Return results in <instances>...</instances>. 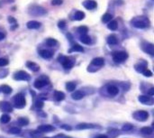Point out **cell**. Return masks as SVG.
Here are the masks:
<instances>
[{"label":"cell","mask_w":154,"mask_h":138,"mask_svg":"<svg viewBox=\"0 0 154 138\" xmlns=\"http://www.w3.org/2000/svg\"><path fill=\"white\" fill-rule=\"evenodd\" d=\"M130 24L136 29H148L151 26V21L146 15L135 16L130 21Z\"/></svg>","instance_id":"1"},{"label":"cell","mask_w":154,"mask_h":138,"mask_svg":"<svg viewBox=\"0 0 154 138\" xmlns=\"http://www.w3.org/2000/svg\"><path fill=\"white\" fill-rule=\"evenodd\" d=\"M28 14L32 16L39 17V16H44L48 14V11L42 5L32 4L28 7Z\"/></svg>","instance_id":"2"},{"label":"cell","mask_w":154,"mask_h":138,"mask_svg":"<svg viewBox=\"0 0 154 138\" xmlns=\"http://www.w3.org/2000/svg\"><path fill=\"white\" fill-rule=\"evenodd\" d=\"M104 65H105V59L102 57H97L92 60L90 65L88 68V71L90 72H94V71H98Z\"/></svg>","instance_id":"3"},{"label":"cell","mask_w":154,"mask_h":138,"mask_svg":"<svg viewBox=\"0 0 154 138\" xmlns=\"http://www.w3.org/2000/svg\"><path fill=\"white\" fill-rule=\"evenodd\" d=\"M58 61L62 64V66H63V68H64L65 70H69V69H71V68L73 67V65H74V62H75L73 59L69 58V57H67V56H64V55H62V54H60V55L58 57Z\"/></svg>","instance_id":"4"},{"label":"cell","mask_w":154,"mask_h":138,"mask_svg":"<svg viewBox=\"0 0 154 138\" xmlns=\"http://www.w3.org/2000/svg\"><path fill=\"white\" fill-rule=\"evenodd\" d=\"M113 56V60L116 63H122L124 61H125L128 59V53L125 51H119V52H115L112 54Z\"/></svg>","instance_id":"5"},{"label":"cell","mask_w":154,"mask_h":138,"mask_svg":"<svg viewBox=\"0 0 154 138\" xmlns=\"http://www.w3.org/2000/svg\"><path fill=\"white\" fill-rule=\"evenodd\" d=\"M14 105L16 108H23L26 105V101L24 99V96L21 93L16 94L14 97Z\"/></svg>","instance_id":"6"},{"label":"cell","mask_w":154,"mask_h":138,"mask_svg":"<svg viewBox=\"0 0 154 138\" xmlns=\"http://www.w3.org/2000/svg\"><path fill=\"white\" fill-rule=\"evenodd\" d=\"M133 117L135 120L140 121V122H143L149 118V113L145 110H138V111L134 113Z\"/></svg>","instance_id":"7"},{"label":"cell","mask_w":154,"mask_h":138,"mask_svg":"<svg viewBox=\"0 0 154 138\" xmlns=\"http://www.w3.org/2000/svg\"><path fill=\"white\" fill-rule=\"evenodd\" d=\"M141 48L144 52H146L152 56L154 55V45L152 42H149L147 41H143L141 43Z\"/></svg>","instance_id":"8"},{"label":"cell","mask_w":154,"mask_h":138,"mask_svg":"<svg viewBox=\"0 0 154 138\" xmlns=\"http://www.w3.org/2000/svg\"><path fill=\"white\" fill-rule=\"evenodd\" d=\"M86 14L83 11L80 10H74L70 14H69V19L72 21H81L85 18Z\"/></svg>","instance_id":"9"},{"label":"cell","mask_w":154,"mask_h":138,"mask_svg":"<svg viewBox=\"0 0 154 138\" xmlns=\"http://www.w3.org/2000/svg\"><path fill=\"white\" fill-rule=\"evenodd\" d=\"M14 79L15 80H24V81H27V80H30L31 77H30V75L26 71H17V72L14 73Z\"/></svg>","instance_id":"10"},{"label":"cell","mask_w":154,"mask_h":138,"mask_svg":"<svg viewBox=\"0 0 154 138\" xmlns=\"http://www.w3.org/2000/svg\"><path fill=\"white\" fill-rule=\"evenodd\" d=\"M147 65H148V62L144 60H140V61L138 63H136L134 65V69L136 71L138 72H143L144 71L147 70Z\"/></svg>","instance_id":"11"},{"label":"cell","mask_w":154,"mask_h":138,"mask_svg":"<svg viewBox=\"0 0 154 138\" xmlns=\"http://www.w3.org/2000/svg\"><path fill=\"white\" fill-rule=\"evenodd\" d=\"M82 5L88 10H94L97 7V3L94 0H86L82 2Z\"/></svg>","instance_id":"12"},{"label":"cell","mask_w":154,"mask_h":138,"mask_svg":"<svg viewBox=\"0 0 154 138\" xmlns=\"http://www.w3.org/2000/svg\"><path fill=\"white\" fill-rule=\"evenodd\" d=\"M138 100L145 105H152L153 104V99L151 96H147V95H141L138 97Z\"/></svg>","instance_id":"13"},{"label":"cell","mask_w":154,"mask_h":138,"mask_svg":"<svg viewBox=\"0 0 154 138\" xmlns=\"http://www.w3.org/2000/svg\"><path fill=\"white\" fill-rule=\"evenodd\" d=\"M37 130L41 133H49V132L54 131L55 127L53 126H51V125H42V126L38 127Z\"/></svg>","instance_id":"14"},{"label":"cell","mask_w":154,"mask_h":138,"mask_svg":"<svg viewBox=\"0 0 154 138\" xmlns=\"http://www.w3.org/2000/svg\"><path fill=\"white\" fill-rule=\"evenodd\" d=\"M41 26H42V24L38 21H35V20L29 21L26 24V27L30 30H36V29H39Z\"/></svg>","instance_id":"15"},{"label":"cell","mask_w":154,"mask_h":138,"mask_svg":"<svg viewBox=\"0 0 154 138\" xmlns=\"http://www.w3.org/2000/svg\"><path fill=\"white\" fill-rule=\"evenodd\" d=\"M39 54H40L41 57H42L43 59H46V60L51 59L53 57V52H51L50 50H45V49L44 50H41L39 52Z\"/></svg>","instance_id":"16"},{"label":"cell","mask_w":154,"mask_h":138,"mask_svg":"<svg viewBox=\"0 0 154 138\" xmlns=\"http://www.w3.org/2000/svg\"><path fill=\"white\" fill-rule=\"evenodd\" d=\"M106 42L109 45H116L118 43V38L116 34L112 33V34H109L106 38Z\"/></svg>","instance_id":"17"},{"label":"cell","mask_w":154,"mask_h":138,"mask_svg":"<svg viewBox=\"0 0 154 138\" xmlns=\"http://www.w3.org/2000/svg\"><path fill=\"white\" fill-rule=\"evenodd\" d=\"M96 127H99L97 125H93V124H87V123H81L79 124L76 128L79 130H82V129H90V128H96Z\"/></svg>","instance_id":"18"},{"label":"cell","mask_w":154,"mask_h":138,"mask_svg":"<svg viewBox=\"0 0 154 138\" xmlns=\"http://www.w3.org/2000/svg\"><path fill=\"white\" fill-rule=\"evenodd\" d=\"M0 109L4 112H12V110H13L12 106L6 101L0 102Z\"/></svg>","instance_id":"19"},{"label":"cell","mask_w":154,"mask_h":138,"mask_svg":"<svg viewBox=\"0 0 154 138\" xmlns=\"http://www.w3.org/2000/svg\"><path fill=\"white\" fill-rule=\"evenodd\" d=\"M7 21H8V23L10 24V29H11L12 31L15 30V29L18 27L17 21H16V19H15L14 17H13V16H8V17H7Z\"/></svg>","instance_id":"20"},{"label":"cell","mask_w":154,"mask_h":138,"mask_svg":"<svg viewBox=\"0 0 154 138\" xmlns=\"http://www.w3.org/2000/svg\"><path fill=\"white\" fill-rule=\"evenodd\" d=\"M46 84H48V81L46 80H42V79H37L34 81V87L36 89H42V87H44Z\"/></svg>","instance_id":"21"},{"label":"cell","mask_w":154,"mask_h":138,"mask_svg":"<svg viewBox=\"0 0 154 138\" xmlns=\"http://www.w3.org/2000/svg\"><path fill=\"white\" fill-rule=\"evenodd\" d=\"M107 92H108V94L111 95V96H116V95H117V94L119 93V89H118V88H117L116 86H115V85H109V86L107 87Z\"/></svg>","instance_id":"22"},{"label":"cell","mask_w":154,"mask_h":138,"mask_svg":"<svg viewBox=\"0 0 154 138\" xmlns=\"http://www.w3.org/2000/svg\"><path fill=\"white\" fill-rule=\"evenodd\" d=\"M79 41L84 43V44H91L92 42V39L89 35L88 34H84V35H79Z\"/></svg>","instance_id":"23"},{"label":"cell","mask_w":154,"mask_h":138,"mask_svg":"<svg viewBox=\"0 0 154 138\" xmlns=\"http://www.w3.org/2000/svg\"><path fill=\"white\" fill-rule=\"evenodd\" d=\"M26 67L28 69H30L32 71H38L40 70V66L38 64H36L33 61H27L26 62Z\"/></svg>","instance_id":"24"},{"label":"cell","mask_w":154,"mask_h":138,"mask_svg":"<svg viewBox=\"0 0 154 138\" xmlns=\"http://www.w3.org/2000/svg\"><path fill=\"white\" fill-rule=\"evenodd\" d=\"M44 42L46 43V45L47 46H49V47H55V46H57L58 45V41L56 40V39H54V38H47L45 41H44Z\"/></svg>","instance_id":"25"},{"label":"cell","mask_w":154,"mask_h":138,"mask_svg":"<svg viewBox=\"0 0 154 138\" xmlns=\"http://www.w3.org/2000/svg\"><path fill=\"white\" fill-rule=\"evenodd\" d=\"M113 19V14H110V13H106L102 15V18H101V21L103 24H108L111 20Z\"/></svg>","instance_id":"26"},{"label":"cell","mask_w":154,"mask_h":138,"mask_svg":"<svg viewBox=\"0 0 154 138\" xmlns=\"http://www.w3.org/2000/svg\"><path fill=\"white\" fill-rule=\"evenodd\" d=\"M84 52V48L78 44V43H75L72 45V47L69 50V52Z\"/></svg>","instance_id":"27"},{"label":"cell","mask_w":154,"mask_h":138,"mask_svg":"<svg viewBox=\"0 0 154 138\" xmlns=\"http://www.w3.org/2000/svg\"><path fill=\"white\" fill-rule=\"evenodd\" d=\"M107 28L111 31H116L118 28V23L116 20H111L108 24H107Z\"/></svg>","instance_id":"28"},{"label":"cell","mask_w":154,"mask_h":138,"mask_svg":"<svg viewBox=\"0 0 154 138\" xmlns=\"http://www.w3.org/2000/svg\"><path fill=\"white\" fill-rule=\"evenodd\" d=\"M77 31H78V33H79V35L88 34V27L86 26V25H81V26L78 27Z\"/></svg>","instance_id":"29"},{"label":"cell","mask_w":154,"mask_h":138,"mask_svg":"<svg viewBox=\"0 0 154 138\" xmlns=\"http://www.w3.org/2000/svg\"><path fill=\"white\" fill-rule=\"evenodd\" d=\"M71 97H72V99H75V100H79V99H81L84 98V93H83L82 91H80V90H77V91H75V92L71 95Z\"/></svg>","instance_id":"30"},{"label":"cell","mask_w":154,"mask_h":138,"mask_svg":"<svg viewBox=\"0 0 154 138\" xmlns=\"http://www.w3.org/2000/svg\"><path fill=\"white\" fill-rule=\"evenodd\" d=\"M54 99L57 101H61L65 99V94L61 91H55L54 92Z\"/></svg>","instance_id":"31"},{"label":"cell","mask_w":154,"mask_h":138,"mask_svg":"<svg viewBox=\"0 0 154 138\" xmlns=\"http://www.w3.org/2000/svg\"><path fill=\"white\" fill-rule=\"evenodd\" d=\"M140 132H141L142 134H143V135H152V132H153V130H152V127H144L141 128Z\"/></svg>","instance_id":"32"},{"label":"cell","mask_w":154,"mask_h":138,"mask_svg":"<svg viewBox=\"0 0 154 138\" xmlns=\"http://www.w3.org/2000/svg\"><path fill=\"white\" fill-rule=\"evenodd\" d=\"M66 89L68 91H73L76 89V84L74 82H68L66 83Z\"/></svg>","instance_id":"33"},{"label":"cell","mask_w":154,"mask_h":138,"mask_svg":"<svg viewBox=\"0 0 154 138\" xmlns=\"http://www.w3.org/2000/svg\"><path fill=\"white\" fill-rule=\"evenodd\" d=\"M18 123L20 126H27L29 124V119L27 118H20L18 119Z\"/></svg>","instance_id":"34"},{"label":"cell","mask_w":154,"mask_h":138,"mask_svg":"<svg viewBox=\"0 0 154 138\" xmlns=\"http://www.w3.org/2000/svg\"><path fill=\"white\" fill-rule=\"evenodd\" d=\"M1 90H2L3 93H5V94H10V93L12 92V89H11L9 86H7V85H3V86L1 87Z\"/></svg>","instance_id":"35"},{"label":"cell","mask_w":154,"mask_h":138,"mask_svg":"<svg viewBox=\"0 0 154 138\" xmlns=\"http://www.w3.org/2000/svg\"><path fill=\"white\" fill-rule=\"evenodd\" d=\"M67 26V23L64 19H61L58 22V27L60 29V30H64Z\"/></svg>","instance_id":"36"},{"label":"cell","mask_w":154,"mask_h":138,"mask_svg":"<svg viewBox=\"0 0 154 138\" xmlns=\"http://www.w3.org/2000/svg\"><path fill=\"white\" fill-rule=\"evenodd\" d=\"M10 119H11V118L8 116V115H3L2 117H1V118H0V121H1V123H3V124H6V123H8L9 121H10Z\"/></svg>","instance_id":"37"},{"label":"cell","mask_w":154,"mask_h":138,"mask_svg":"<svg viewBox=\"0 0 154 138\" xmlns=\"http://www.w3.org/2000/svg\"><path fill=\"white\" fill-rule=\"evenodd\" d=\"M21 132V129L18 128V127H12L9 129V133L10 134H14V135H16V134H19Z\"/></svg>","instance_id":"38"},{"label":"cell","mask_w":154,"mask_h":138,"mask_svg":"<svg viewBox=\"0 0 154 138\" xmlns=\"http://www.w3.org/2000/svg\"><path fill=\"white\" fill-rule=\"evenodd\" d=\"M8 64V60L5 58H0V67H5Z\"/></svg>","instance_id":"39"},{"label":"cell","mask_w":154,"mask_h":138,"mask_svg":"<svg viewBox=\"0 0 154 138\" xmlns=\"http://www.w3.org/2000/svg\"><path fill=\"white\" fill-rule=\"evenodd\" d=\"M134 128V127H133V125H129V124H126V125H125L124 127H123V131H130V130H132Z\"/></svg>","instance_id":"40"},{"label":"cell","mask_w":154,"mask_h":138,"mask_svg":"<svg viewBox=\"0 0 154 138\" xmlns=\"http://www.w3.org/2000/svg\"><path fill=\"white\" fill-rule=\"evenodd\" d=\"M63 0H51V5H62Z\"/></svg>","instance_id":"41"},{"label":"cell","mask_w":154,"mask_h":138,"mask_svg":"<svg viewBox=\"0 0 154 138\" xmlns=\"http://www.w3.org/2000/svg\"><path fill=\"white\" fill-rule=\"evenodd\" d=\"M143 73V75H144L145 77H152V72L151 71H149V70L144 71Z\"/></svg>","instance_id":"42"},{"label":"cell","mask_w":154,"mask_h":138,"mask_svg":"<svg viewBox=\"0 0 154 138\" xmlns=\"http://www.w3.org/2000/svg\"><path fill=\"white\" fill-rule=\"evenodd\" d=\"M35 106H36V108H42L43 107V103H42V101L38 100V101H36Z\"/></svg>","instance_id":"43"},{"label":"cell","mask_w":154,"mask_h":138,"mask_svg":"<svg viewBox=\"0 0 154 138\" xmlns=\"http://www.w3.org/2000/svg\"><path fill=\"white\" fill-rule=\"evenodd\" d=\"M5 38V33H3V32H0V41L4 40Z\"/></svg>","instance_id":"44"},{"label":"cell","mask_w":154,"mask_h":138,"mask_svg":"<svg viewBox=\"0 0 154 138\" xmlns=\"http://www.w3.org/2000/svg\"><path fill=\"white\" fill-rule=\"evenodd\" d=\"M94 138H108L107 137V136H106V135H98V136H97L96 137Z\"/></svg>","instance_id":"45"},{"label":"cell","mask_w":154,"mask_h":138,"mask_svg":"<svg viewBox=\"0 0 154 138\" xmlns=\"http://www.w3.org/2000/svg\"><path fill=\"white\" fill-rule=\"evenodd\" d=\"M61 127L64 128V129H66V130H70L71 129V127H69V126H61Z\"/></svg>","instance_id":"46"},{"label":"cell","mask_w":154,"mask_h":138,"mask_svg":"<svg viewBox=\"0 0 154 138\" xmlns=\"http://www.w3.org/2000/svg\"><path fill=\"white\" fill-rule=\"evenodd\" d=\"M153 94H154V89L153 88H152V89L149 91V95H150V96H153Z\"/></svg>","instance_id":"47"},{"label":"cell","mask_w":154,"mask_h":138,"mask_svg":"<svg viewBox=\"0 0 154 138\" xmlns=\"http://www.w3.org/2000/svg\"><path fill=\"white\" fill-rule=\"evenodd\" d=\"M60 136V137L61 138H71L69 137V136H63V135H60V136Z\"/></svg>","instance_id":"48"},{"label":"cell","mask_w":154,"mask_h":138,"mask_svg":"<svg viewBox=\"0 0 154 138\" xmlns=\"http://www.w3.org/2000/svg\"><path fill=\"white\" fill-rule=\"evenodd\" d=\"M44 138H53V137H44Z\"/></svg>","instance_id":"49"}]
</instances>
